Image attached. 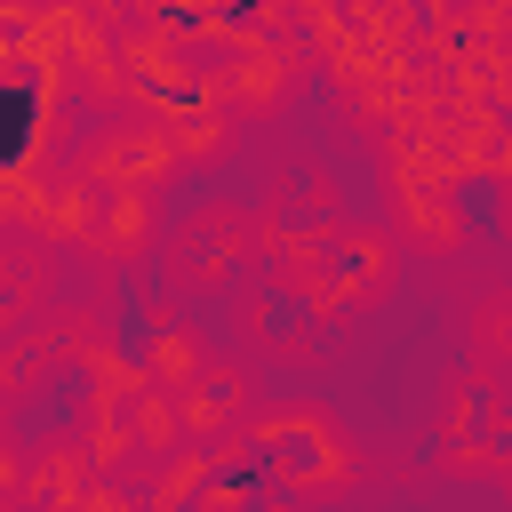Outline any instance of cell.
<instances>
[{
  "label": "cell",
  "mask_w": 512,
  "mask_h": 512,
  "mask_svg": "<svg viewBox=\"0 0 512 512\" xmlns=\"http://www.w3.org/2000/svg\"><path fill=\"white\" fill-rule=\"evenodd\" d=\"M240 448H248V464H264V480H272L280 496H296V504H312V496H352V488H360V440H352L328 408H312V400H272V408H256L248 432H240Z\"/></svg>",
  "instance_id": "obj_1"
},
{
  "label": "cell",
  "mask_w": 512,
  "mask_h": 512,
  "mask_svg": "<svg viewBox=\"0 0 512 512\" xmlns=\"http://www.w3.org/2000/svg\"><path fill=\"white\" fill-rule=\"evenodd\" d=\"M280 280L304 288L312 312L328 320H360L392 296L400 280V232H376V224H336V232H312L296 248H280Z\"/></svg>",
  "instance_id": "obj_2"
},
{
  "label": "cell",
  "mask_w": 512,
  "mask_h": 512,
  "mask_svg": "<svg viewBox=\"0 0 512 512\" xmlns=\"http://www.w3.org/2000/svg\"><path fill=\"white\" fill-rule=\"evenodd\" d=\"M216 80H224V96H232L240 120H280V112L296 104V88L312 80V48H304L296 32H280V24L256 16V24H240V32L224 40Z\"/></svg>",
  "instance_id": "obj_3"
},
{
  "label": "cell",
  "mask_w": 512,
  "mask_h": 512,
  "mask_svg": "<svg viewBox=\"0 0 512 512\" xmlns=\"http://www.w3.org/2000/svg\"><path fill=\"white\" fill-rule=\"evenodd\" d=\"M248 256H256V216L232 208V200H208V208H192V224L160 232V264H168V280H176L184 296L232 288Z\"/></svg>",
  "instance_id": "obj_4"
},
{
  "label": "cell",
  "mask_w": 512,
  "mask_h": 512,
  "mask_svg": "<svg viewBox=\"0 0 512 512\" xmlns=\"http://www.w3.org/2000/svg\"><path fill=\"white\" fill-rule=\"evenodd\" d=\"M80 168H88L96 184H168L184 160H176L168 128H160L144 104H120V112L80 144Z\"/></svg>",
  "instance_id": "obj_5"
},
{
  "label": "cell",
  "mask_w": 512,
  "mask_h": 512,
  "mask_svg": "<svg viewBox=\"0 0 512 512\" xmlns=\"http://www.w3.org/2000/svg\"><path fill=\"white\" fill-rule=\"evenodd\" d=\"M176 400H184V440H200V448L240 440L248 416H256V384H248V368H240V360H216V352H208V368H200Z\"/></svg>",
  "instance_id": "obj_6"
},
{
  "label": "cell",
  "mask_w": 512,
  "mask_h": 512,
  "mask_svg": "<svg viewBox=\"0 0 512 512\" xmlns=\"http://www.w3.org/2000/svg\"><path fill=\"white\" fill-rule=\"evenodd\" d=\"M24 504H112V480H104V464H96V448H88L80 424H72V432H48V440L32 448V488H24Z\"/></svg>",
  "instance_id": "obj_7"
},
{
  "label": "cell",
  "mask_w": 512,
  "mask_h": 512,
  "mask_svg": "<svg viewBox=\"0 0 512 512\" xmlns=\"http://www.w3.org/2000/svg\"><path fill=\"white\" fill-rule=\"evenodd\" d=\"M152 248H160V184H104L88 256L96 264H136Z\"/></svg>",
  "instance_id": "obj_8"
},
{
  "label": "cell",
  "mask_w": 512,
  "mask_h": 512,
  "mask_svg": "<svg viewBox=\"0 0 512 512\" xmlns=\"http://www.w3.org/2000/svg\"><path fill=\"white\" fill-rule=\"evenodd\" d=\"M32 312H48V240L0 248V336H16Z\"/></svg>",
  "instance_id": "obj_9"
},
{
  "label": "cell",
  "mask_w": 512,
  "mask_h": 512,
  "mask_svg": "<svg viewBox=\"0 0 512 512\" xmlns=\"http://www.w3.org/2000/svg\"><path fill=\"white\" fill-rule=\"evenodd\" d=\"M144 368H152L168 392H184V384L208 368V344H200V336H192L176 312H152V352H144Z\"/></svg>",
  "instance_id": "obj_10"
},
{
  "label": "cell",
  "mask_w": 512,
  "mask_h": 512,
  "mask_svg": "<svg viewBox=\"0 0 512 512\" xmlns=\"http://www.w3.org/2000/svg\"><path fill=\"white\" fill-rule=\"evenodd\" d=\"M472 344H480V360L488 368H512V280H488V288H472Z\"/></svg>",
  "instance_id": "obj_11"
},
{
  "label": "cell",
  "mask_w": 512,
  "mask_h": 512,
  "mask_svg": "<svg viewBox=\"0 0 512 512\" xmlns=\"http://www.w3.org/2000/svg\"><path fill=\"white\" fill-rule=\"evenodd\" d=\"M24 488H32V448H16L0 424V504H24Z\"/></svg>",
  "instance_id": "obj_12"
},
{
  "label": "cell",
  "mask_w": 512,
  "mask_h": 512,
  "mask_svg": "<svg viewBox=\"0 0 512 512\" xmlns=\"http://www.w3.org/2000/svg\"><path fill=\"white\" fill-rule=\"evenodd\" d=\"M504 240H512V176H504Z\"/></svg>",
  "instance_id": "obj_13"
}]
</instances>
